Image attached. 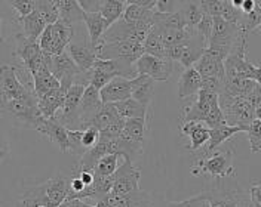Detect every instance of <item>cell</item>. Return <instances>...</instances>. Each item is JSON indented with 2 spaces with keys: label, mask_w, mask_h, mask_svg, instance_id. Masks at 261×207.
Masks as SVG:
<instances>
[{
  "label": "cell",
  "mask_w": 261,
  "mask_h": 207,
  "mask_svg": "<svg viewBox=\"0 0 261 207\" xmlns=\"http://www.w3.org/2000/svg\"><path fill=\"white\" fill-rule=\"evenodd\" d=\"M16 24H19V27L22 28L21 34L24 37H29V39H34V40H39L40 34L43 33V30L46 28V22L45 19L40 16V14L34 9L30 15L22 16V18H18L15 19Z\"/></svg>",
  "instance_id": "18"
},
{
  "label": "cell",
  "mask_w": 261,
  "mask_h": 207,
  "mask_svg": "<svg viewBox=\"0 0 261 207\" xmlns=\"http://www.w3.org/2000/svg\"><path fill=\"white\" fill-rule=\"evenodd\" d=\"M134 80H135V87L132 91L130 98L148 108L154 96V81L146 76H137Z\"/></svg>",
  "instance_id": "26"
},
{
  "label": "cell",
  "mask_w": 261,
  "mask_h": 207,
  "mask_svg": "<svg viewBox=\"0 0 261 207\" xmlns=\"http://www.w3.org/2000/svg\"><path fill=\"white\" fill-rule=\"evenodd\" d=\"M218 105L223 111L226 125L239 126L244 132L255 119H261V110L257 111L246 98H234L221 92L218 95Z\"/></svg>",
  "instance_id": "3"
},
{
  "label": "cell",
  "mask_w": 261,
  "mask_h": 207,
  "mask_svg": "<svg viewBox=\"0 0 261 207\" xmlns=\"http://www.w3.org/2000/svg\"><path fill=\"white\" fill-rule=\"evenodd\" d=\"M34 130L46 136L50 142L58 145L63 153H68V130L57 119L40 117L34 126Z\"/></svg>",
  "instance_id": "12"
},
{
  "label": "cell",
  "mask_w": 261,
  "mask_h": 207,
  "mask_svg": "<svg viewBox=\"0 0 261 207\" xmlns=\"http://www.w3.org/2000/svg\"><path fill=\"white\" fill-rule=\"evenodd\" d=\"M135 71L138 76H146L153 81H165L171 79L174 73V63L165 58H158L144 53L135 64Z\"/></svg>",
  "instance_id": "7"
},
{
  "label": "cell",
  "mask_w": 261,
  "mask_h": 207,
  "mask_svg": "<svg viewBox=\"0 0 261 207\" xmlns=\"http://www.w3.org/2000/svg\"><path fill=\"white\" fill-rule=\"evenodd\" d=\"M32 77L33 91H34L37 98L48 94L49 91H54V89L60 87V81L49 73V70H42L39 73H34Z\"/></svg>",
  "instance_id": "29"
},
{
  "label": "cell",
  "mask_w": 261,
  "mask_h": 207,
  "mask_svg": "<svg viewBox=\"0 0 261 207\" xmlns=\"http://www.w3.org/2000/svg\"><path fill=\"white\" fill-rule=\"evenodd\" d=\"M246 37L248 34L241 33L228 50V55L224 60L226 77H241L260 83V67L246 60Z\"/></svg>",
  "instance_id": "1"
},
{
  "label": "cell",
  "mask_w": 261,
  "mask_h": 207,
  "mask_svg": "<svg viewBox=\"0 0 261 207\" xmlns=\"http://www.w3.org/2000/svg\"><path fill=\"white\" fill-rule=\"evenodd\" d=\"M135 80L125 77H114L102 89H99V99L102 104H116L125 101L132 95Z\"/></svg>",
  "instance_id": "10"
},
{
  "label": "cell",
  "mask_w": 261,
  "mask_h": 207,
  "mask_svg": "<svg viewBox=\"0 0 261 207\" xmlns=\"http://www.w3.org/2000/svg\"><path fill=\"white\" fill-rule=\"evenodd\" d=\"M83 21L86 24L88 28V34H89V46L92 49L97 48L98 42L101 39V36L104 34V32L110 27V24L99 15L98 12H85L83 14Z\"/></svg>",
  "instance_id": "19"
},
{
  "label": "cell",
  "mask_w": 261,
  "mask_h": 207,
  "mask_svg": "<svg viewBox=\"0 0 261 207\" xmlns=\"http://www.w3.org/2000/svg\"><path fill=\"white\" fill-rule=\"evenodd\" d=\"M36 6L34 9L40 14L48 25H52L58 21V9L55 6V0H34Z\"/></svg>",
  "instance_id": "34"
},
{
  "label": "cell",
  "mask_w": 261,
  "mask_h": 207,
  "mask_svg": "<svg viewBox=\"0 0 261 207\" xmlns=\"http://www.w3.org/2000/svg\"><path fill=\"white\" fill-rule=\"evenodd\" d=\"M8 153H9V145L6 142V139L3 138V133L0 132V163L8 156Z\"/></svg>",
  "instance_id": "43"
},
{
  "label": "cell",
  "mask_w": 261,
  "mask_h": 207,
  "mask_svg": "<svg viewBox=\"0 0 261 207\" xmlns=\"http://www.w3.org/2000/svg\"><path fill=\"white\" fill-rule=\"evenodd\" d=\"M200 91V76L193 67L184 70L178 80V98H190L195 96Z\"/></svg>",
  "instance_id": "21"
},
{
  "label": "cell",
  "mask_w": 261,
  "mask_h": 207,
  "mask_svg": "<svg viewBox=\"0 0 261 207\" xmlns=\"http://www.w3.org/2000/svg\"><path fill=\"white\" fill-rule=\"evenodd\" d=\"M120 119H122V117L117 114L113 104H102L101 108H99L97 114H95V117H94L91 126L97 129L98 132H101L102 129H106L109 125H112V123L120 120ZM91 126H89V128H91Z\"/></svg>",
  "instance_id": "30"
},
{
  "label": "cell",
  "mask_w": 261,
  "mask_h": 207,
  "mask_svg": "<svg viewBox=\"0 0 261 207\" xmlns=\"http://www.w3.org/2000/svg\"><path fill=\"white\" fill-rule=\"evenodd\" d=\"M16 99L34 101L37 99V96L33 89L22 84V81L18 79L14 65H2L0 67V104L16 101Z\"/></svg>",
  "instance_id": "4"
},
{
  "label": "cell",
  "mask_w": 261,
  "mask_h": 207,
  "mask_svg": "<svg viewBox=\"0 0 261 207\" xmlns=\"http://www.w3.org/2000/svg\"><path fill=\"white\" fill-rule=\"evenodd\" d=\"M98 138H99V132L95 128H92V126L82 130V148L85 151L91 150L98 142Z\"/></svg>",
  "instance_id": "38"
},
{
  "label": "cell",
  "mask_w": 261,
  "mask_h": 207,
  "mask_svg": "<svg viewBox=\"0 0 261 207\" xmlns=\"http://www.w3.org/2000/svg\"><path fill=\"white\" fill-rule=\"evenodd\" d=\"M73 60V63L79 68L81 73H88L92 70V65L97 61V52L95 49L89 46V43H70L65 49Z\"/></svg>",
  "instance_id": "14"
},
{
  "label": "cell",
  "mask_w": 261,
  "mask_h": 207,
  "mask_svg": "<svg viewBox=\"0 0 261 207\" xmlns=\"http://www.w3.org/2000/svg\"><path fill=\"white\" fill-rule=\"evenodd\" d=\"M203 197L208 200L210 207H252L249 195L241 190L218 187L211 191L203 192Z\"/></svg>",
  "instance_id": "9"
},
{
  "label": "cell",
  "mask_w": 261,
  "mask_h": 207,
  "mask_svg": "<svg viewBox=\"0 0 261 207\" xmlns=\"http://www.w3.org/2000/svg\"><path fill=\"white\" fill-rule=\"evenodd\" d=\"M95 52L98 60L117 61L126 67H134V64L144 55V48L143 45L134 42H114L98 45Z\"/></svg>",
  "instance_id": "5"
},
{
  "label": "cell",
  "mask_w": 261,
  "mask_h": 207,
  "mask_svg": "<svg viewBox=\"0 0 261 207\" xmlns=\"http://www.w3.org/2000/svg\"><path fill=\"white\" fill-rule=\"evenodd\" d=\"M181 133L190 138V145L187 146L192 151H197L200 146H203L210 139V129L203 123L199 122H189L181 125Z\"/></svg>",
  "instance_id": "17"
},
{
  "label": "cell",
  "mask_w": 261,
  "mask_h": 207,
  "mask_svg": "<svg viewBox=\"0 0 261 207\" xmlns=\"http://www.w3.org/2000/svg\"><path fill=\"white\" fill-rule=\"evenodd\" d=\"M239 132H244V129L239 128V126H227V125L210 129V139H208V142L205 143L206 148L203 150L202 154H208V153L215 151L224 141L230 139L233 135H236Z\"/></svg>",
  "instance_id": "24"
},
{
  "label": "cell",
  "mask_w": 261,
  "mask_h": 207,
  "mask_svg": "<svg viewBox=\"0 0 261 207\" xmlns=\"http://www.w3.org/2000/svg\"><path fill=\"white\" fill-rule=\"evenodd\" d=\"M143 48H144V53H147V55L158 56V58H165L166 48H165V45H163L162 39H161V34H159L156 27H153V28L148 32L146 40H144V43H143ZM165 60H166V58H165Z\"/></svg>",
  "instance_id": "31"
},
{
  "label": "cell",
  "mask_w": 261,
  "mask_h": 207,
  "mask_svg": "<svg viewBox=\"0 0 261 207\" xmlns=\"http://www.w3.org/2000/svg\"><path fill=\"white\" fill-rule=\"evenodd\" d=\"M77 176L81 178V181L85 184V187L91 185V184H92V181H94V175H92V172H81V173H77Z\"/></svg>",
  "instance_id": "44"
},
{
  "label": "cell",
  "mask_w": 261,
  "mask_h": 207,
  "mask_svg": "<svg viewBox=\"0 0 261 207\" xmlns=\"http://www.w3.org/2000/svg\"><path fill=\"white\" fill-rule=\"evenodd\" d=\"M200 77H217L226 81V71H224V63L217 61L206 53H203L193 65Z\"/></svg>",
  "instance_id": "20"
},
{
  "label": "cell",
  "mask_w": 261,
  "mask_h": 207,
  "mask_svg": "<svg viewBox=\"0 0 261 207\" xmlns=\"http://www.w3.org/2000/svg\"><path fill=\"white\" fill-rule=\"evenodd\" d=\"M43 194H45V201L48 207H58L63 204L70 192V179L65 176L60 175L46 181L42 184Z\"/></svg>",
  "instance_id": "13"
},
{
  "label": "cell",
  "mask_w": 261,
  "mask_h": 207,
  "mask_svg": "<svg viewBox=\"0 0 261 207\" xmlns=\"http://www.w3.org/2000/svg\"><path fill=\"white\" fill-rule=\"evenodd\" d=\"M16 48H15V56L19 60L21 64L24 67L29 64V61L33 60L39 52H40V46H39V40L34 39H29L24 37L21 33H18L15 36Z\"/></svg>",
  "instance_id": "23"
},
{
  "label": "cell",
  "mask_w": 261,
  "mask_h": 207,
  "mask_svg": "<svg viewBox=\"0 0 261 207\" xmlns=\"http://www.w3.org/2000/svg\"><path fill=\"white\" fill-rule=\"evenodd\" d=\"M123 159V157H122ZM141 172L134 163L128 159H123L122 164H119L117 170L113 175V188L112 194L116 195H128L140 190Z\"/></svg>",
  "instance_id": "6"
},
{
  "label": "cell",
  "mask_w": 261,
  "mask_h": 207,
  "mask_svg": "<svg viewBox=\"0 0 261 207\" xmlns=\"http://www.w3.org/2000/svg\"><path fill=\"white\" fill-rule=\"evenodd\" d=\"M249 139V150L251 153H261V120L255 119L245 130Z\"/></svg>",
  "instance_id": "36"
},
{
  "label": "cell",
  "mask_w": 261,
  "mask_h": 207,
  "mask_svg": "<svg viewBox=\"0 0 261 207\" xmlns=\"http://www.w3.org/2000/svg\"><path fill=\"white\" fill-rule=\"evenodd\" d=\"M50 34H52V45H50L49 55H60L71 43V39L74 36V28L73 25L58 19L55 24L50 25Z\"/></svg>",
  "instance_id": "15"
},
{
  "label": "cell",
  "mask_w": 261,
  "mask_h": 207,
  "mask_svg": "<svg viewBox=\"0 0 261 207\" xmlns=\"http://www.w3.org/2000/svg\"><path fill=\"white\" fill-rule=\"evenodd\" d=\"M261 24V5L260 2H255V6L252 9V12H249L248 15L241 16L239 22H238V27L241 32H244L245 34H249V33L257 32L260 28Z\"/></svg>",
  "instance_id": "32"
},
{
  "label": "cell",
  "mask_w": 261,
  "mask_h": 207,
  "mask_svg": "<svg viewBox=\"0 0 261 207\" xmlns=\"http://www.w3.org/2000/svg\"><path fill=\"white\" fill-rule=\"evenodd\" d=\"M9 5L16 11L18 18H22V16L30 15L34 11L36 2L34 0H14V2H9Z\"/></svg>",
  "instance_id": "39"
},
{
  "label": "cell",
  "mask_w": 261,
  "mask_h": 207,
  "mask_svg": "<svg viewBox=\"0 0 261 207\" xmlns=\"http://www.w3.org/2000/svg\"><path fill=\"white\" fill-rule=\"evenodd\" d=\"M241 30L236 24H231L224 21L220 16H214L212 18V34L208 46H224V48H231V45L236 42V39L239 37Z\"/></svg>",
  "instance_id": "11"
},
{
  "label": "cell",
  "mask_w": 261,
  "mask_h": 207,
  "mask_svg": "<svg viewBox=\"0 0 261 207\" xmlns=\"http://www.w3.org/2000/svg\"><path fill=\"white\" fill-rule=\"evenodd\" d=\"M55 6L58 9V19L73 25L74 22L83 21L85 11L81 8L77 0H55Z\"/></svg>",
  "instance_id": "25"
},
{
  "label": "cell",
  "mask_w": 261,
  "mask_h": 207,
  "mask_svg": "<svg viewBox=\"0 0 261 207\" xmlns=\"http://www.w3.org/2000/svg\"><path fill=\"white\" fill-rule=\"evenodd\" d=\"M195 30L199 34V37L205 42V45L208 46V42H210L212 34V16L203 14V16L199 21V24L195 27Z\"/></svg>",
  "instance_id": "37"
},
{
  "label": "cell",
  "mask_w": 261,
  "mask_h": 207,
  "mask_svg": "<svg viewBox=\"0 0 261 207\" xmlns=\"http://www.w3.org/2000/svg\"><path fill=\"white\" fill-rule=\"evenodd\" d=\"M254 6H255V0H242V5H241L239 11H241L244 15H248L249 12H252Z\"/></svg>",
  "instance_id": "42"
},
{
  "label": "cell",
  "mask_w": 261,
  "mask_h": 207,
  "mask_svg": "<svg viewBox=\"0 0 261 207\" xmlns=\"http://www.w3.org/2000/svg\"><path fill=\"white\" fill-rule=\"evenodd\" d=\"M172 207H210L208 200L203 197V194H199L196 197H192L189 200L179 201V203H171Z\"/></svg>",
  "instance_id": "40"
},
{
  "label": "cell",
  "mask_w": 261,
  "mask_h": 207,
  "mask_svg": "<svg viewBox=\"0 0 261 207\" xmlns=\"http://www.w3.org/2000/svg\"><path fill=\"white\" fill-rule=\"evenodd\" d=\"M114 108L117 114L123 119V120H128V119H140V120H146L147 122V112L148 108L141 105L140 102L134 101L132 98H128L125 101H120V102H116L113 104Z\"/></svg>",
  "instance_id": "27"
},
{
  "label": "cell",
  "mask_w": 261,
  "mask_h": 207,
  "mask_svg": "<svg viewBox=\"0 0 261 207\" xmlns=\"http://www.w3.org/2000/svg\"><path fill=\"white\" fill-rule=\"evenodd\" d=\"M233 151L231 150H220L199 156L195 164L192 166V173L195 176L210 175L212 178L226 179L234 176V166H233Z\"/></svg>",
  "instance_id": "2"
},
{
  "label": "cell",
  "mask_w": 261,
  "mask_h": 207,
  "mask_svg": "<svg viewBox=\"0 0 261 207\" xmlns=\"http://www.w3.org/2000/svg\"><path fill=\"white\" fill-rule=\"evenodd\" d=\"M249 201L252 207H261V182H254L249 188Z\"/></svg>",
  "instance_id": "41"
},
{
  "label": "cell",
  "mask_w": 261,
  "mask_h": 207,
  "mask_svg": "<svg viewBox=\"0 0 261 207\" xmlns=\"http://www.w3.org/2000/svg\"><path fill=\"white\" fill-rule=\"evenodd\" d=\"M0 28H2V19H0ZM0 42H3V40H2V37H0Z\"/></svg>",
  "instance_id": "45"
},
{
  "label": "cell",
  "mask_w": 261,
  "mask_h": 207,
  "mask_svg": "<svg viewBox=\"0 0 261 207\" xmlns=\"http://www.w3.org/2000/svg\"><path fill=\"white\" fill-rule=\"evenodd\" d=\"M181 14L186 19V24H187V28H193L199 24L200 18L203 16V12L199 6V2H192V3H186V6L182 9H179Z\"/></svg>",
  "instance_id": "35"
},
{
  "label": "cell",
  "mask_w": 261,
  "mask_h": 207,
  "mask_svg": "<svg viewBox=\"0 0 261 207\" xmlns=\"http://www.w3.org/2000/svg\"><path fill=\"white\" fill-rule=\"evenodd\" d=\"M218 104V95L200 89L196 94V99H193L187 107L182 108L181 114V123H189V122H199L203 123L208 112L211 111L214 105Z\"/></svg>",
  "instance_id": "8"
},
{
  "label": "cell",
  "mask_w": 261,
  "mask_h": 207,
  "mask_svg": "<svg viewBox=\"0 0 261 207\" xmlns=\"http://www.w3.org/2000/svg\"><path fill=\"white\" fill-rule=\"evenodd\" d=\"M120 157L122 156H116V154H107V156L101 157L95 164L92 173L98 176H113L114 172L119 167V159Z\"/></svg>",
  "instance_id": "33"
},
{
  "label": "cell",
  "mask_w": 261,
  "mask_h": 207,
  "mask_svg": "<svg viewBox=\"0 0 261 207\" xmlns=\"http://www.w3.org/2000/svg\"><path fill=\"white\" fill-rule=\"evenodd\" d=\"M65 94L61 87L49 91L48 94L37 98V108L42 117L45 119H52L57 112L64 107Z\"/></svg>",
  "instance_id": "16"
},
{
  "label": "cell",
  "mask_w": 261,
  "mask_h": 207,
  "mask_svg": "<svg viewBox=\"0 0 261 207\" xmlns=\"http://www.w3.org/2000/svg\"><path fill=\"white\" fill-rule=\"evenodd\" d=\"M125 6H126L125 0H97L95 12H98L112 25L122 18Z\"/></svg>",
  "instance_id": "22"
},
{
  "label": "cell",
  "mask_w": 261,
  "mask_h": 207,
  "mask_svg": "<svg viewBox=\"0 0 261 207\" xmlns=\"http://www.w3.org/2000/svg\"><path fill=\"white\" fill-rule=\"evenodd\" d=\"M120 136L132 143L143 145L144 136H146V120H140V119L125 120L123 130H122Z\"/></svg>",
  "instance_id": "28"
}]
</instances>
